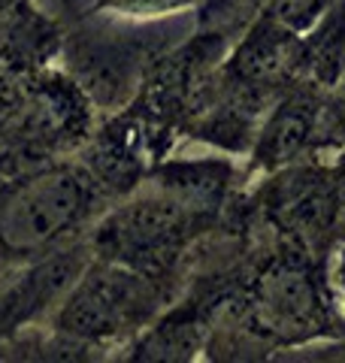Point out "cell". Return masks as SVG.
<instances>
[{"instance_id": "6da1fadb", "label": "cell", "mask_w": 345, "mask_h": 363, "mask_svg": "<svg viewBox=\"0 0 345 363\" xmlns=\"http://www.w3.org/2000/svg\"><path fill=\"white\" fill-rule=\"evenodd\" d=\"M155 300L146 272L100 257L67 288L55 330L79 345H106L136 330L152 315Z\"/></svg>"}, {"instance_id": "7a4b0ae2", "label": "cell", "mask_w": 345, "mask_h": 363, "mask_svg": "<svg viewBox=\"0 0 345 363\" xmlns=\"http://www.w3.org/2000/svg\"><path fill=\"white\" fill-rule=\"evenodd\" d=\"M91 203L88 179L73 167H49L13 191L0 209V245L6 252H40L82 221Z\"/></svg>"}, {"instance_id": "3957f363", "label": "cell", "mask_w": 345, "mask_h": 363, "mask_svg": "<svg viewBox=\"0 0 345 363\" xmlns=\"http://www.w3.org/2000/svg\"><path fill=\"white\" fill-rule=\"evenodd\" d=\"M194 218L197 215L155 185V191L133 197L106 215V221L97 227L94 248L103 260H115L140 272L158 269L182 245Z\"/></svg>"}, {"instance_id": "277c9868", "label": "cell", "mask_w": 345, "mask_h": 363, "mask_svg": "<svg viewBox=\"0 0 345 363\" xmlns=\"http://www.w3.org/2000/svg\"><path fill=\"white\" fill-rule=\"evenodd\" d=\"M251 321L282 342H300L324 330L327 309L318 285L303 264L279 260L261 276L251 297Z\"/></svg>"}, {"instance_id": "5b68a950", "label": "cell", "mask_w": 345, "mask_h": 363, "mask_svg": "<svg viewBox=\"0 0 345 363\" xmlns=\"http://www.w3.org/2000/svg\"><path fill=\"white\" fill-rule=\"evenodd\" d=\"M303 55L306 45L300 40V30L263 13L243 37V43L236 45L234 58H230V73L251 88H267L282 82L303 61Z\"/></svg>"}, {"instance_id": "8992f818", "label": "cell", "mask_w": 345, "mask_h": 363, "mask_svg": "<svg viewBox=\"0 0 345 363\" xmlns=\"http://www.w3.org/2000/svg\"><path fill=\"white\" fill-rule=\"evenodd\" d=\"M315 128V106L312 100L303 94L285 97L279 106L270 112L263 128L251 149V167L263 169V173H275L294 161L303 152L306 140L312 136Z\"/></svg>"}, {"instance_id": "52a82bcc", "label": "cell", "mask_w": 345, "mask_h": 363, "mask_svg": "<svg viewBox=\"0 0 345 363\" xmlns=\"http://www.w3.org/2000/svg\"><path fill=\"white\" fill-rule=\"evenodd\" d=\"M234 176V167L224 161H185V164H167L155 173V185L167 191L172 200L194 215H206L218 209L227 182Z\"/></svg>"}, {"instance_id": "ba28073f", "label": "cell", "mask_w": 345, "mask_h": 363, "mask_svg": "<svg viewBox=\"0 0 345 363\" xmlns=\"http://www.w3.org/2000/svg\"><path fill=\"white\" fill-rule=\"evenodd\" d=\"M327 191L321 188V179L312 173H294L275 179V185L267 194V209L275 224H282L285 230L306 233L315 230L327 221Z\"/></svg>"}, {"instance_id": "9c48e42d", "label": "cell", "mask_w": 345, "mask_h": 363, "mask_svg": "<svg viewBox=\"0 0 345 363\" xmlns=\"http://www.w3.org/2000/svg\"><path fill=\"white\" fill-rule=\"evenodd\" d=\"M203 333H206L203 318H197L194 312H172L136 339V345L131 348V357L133 360H191L194 351H200L203 345Z\"/></svg>"}, {"instance_id": "30bf717a", "label": "cell", "mask_w": 345, "mask_h": 363, "mask_svg": "<svg viewBox=\"0 0 345 363\" xmlns=\"http://www.w3.org/2000/svg\"><path fill=\"white\" fill-rule=\"evenodd\" d=\"M197 0H94V13H115L131 18H160L191 9Z\"/></svg>"}, {"instance_id": "8fae6325", "label": "cell", "mask_w": 345, "mask_h": 363, "mask_svg": "<svg viewBox=\"0 0 345 363\" xmlns=\"http://www.w3.org/2000/svg\"><path fill=\"white\" fill-rule=\"evenodd\" d=\"M327 6H330V0H267L263 13L279 18L282 25L294 30H309L327 13Z\"/></svg>"}, {"instance_id": "7c38bea8", "label": "cell", "mask_w": 345, "mask_h": 363, "mask_svg": "<svg viewBox=\"0 0 345 363\" xmlns=\"http://www.w3.org/2000/svg\"><path fill=\"white\" fill-rule=\"evenodd\" d=\"M342 285H345V260H342Z\"/></svg>"}]
</instances>
